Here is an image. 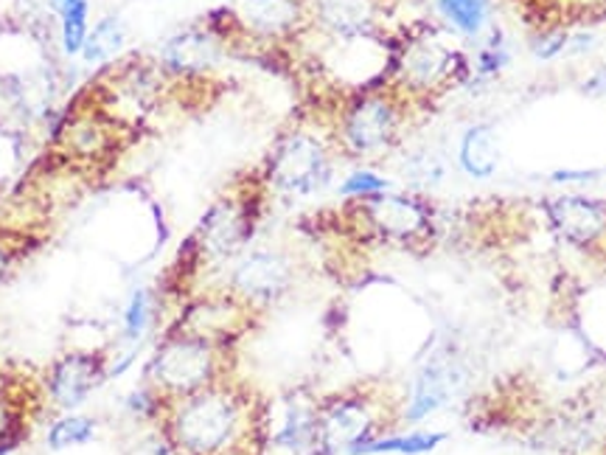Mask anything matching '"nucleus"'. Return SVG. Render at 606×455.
I'll return each instance as SVG.
<instances>
[{
    "label": "nucleus",
    "instance_id": "f257e3e1",
    "mask_svg": "<svg viewBox=\"0 0 606 455\" xmlns=\"http://www.w3.org/2000/svg\"><path fill=\"white\" fill-rule=\"evenodd\" d=\"M245 388L228 380L166 405L161 424L175 455H245L248 444L264 435Z\"/></svg>",
    "mask_w": 606,
    "mask_h": 455
},
{
    "label": "nucleus",
    "instance_id": "f03ea898",
    "mask_svg": "<svg viewBox=\"0 0 606 455\" xmlns=\"http://www.w3.org/2000/svg\"><path fill=\"white\" fill-rule=\"evenodd\" d=\"M146 376L150 385H155L169 403L183 399L225 380V346L171 332L152 355Z\"/></svg>",
    "mask_w": 606,
    "mask_h": 455
},
{
    "label": "nucleus",
    "instance_id": "7ed1b4c3",
    "mask_svg": "<svg viewBox=\"0 0 606 455\" xmlns=\"http://www.w3.org/2000/svg\"><path fill=\"white\" fill-rule=\"evenodd\" d=\"M259 208L248 197H222L197 225L191 248L197 264H228L245 253L256 234Z\"/></svg>",
    "mask_w": 606,
    "mask_h": 455
},
{
    "label": "nucleus",
    "instance_id": "20e7f679",
    "mask_svg": "<svg viewBox=\"0 0 606 455\" xmlns=\"http://www.w3.org/2000/svg\"><path fill=\"white\" fill-rule=\"evenodd\" d=\"M379 430V405L368 391L332 396L320 403L314 444L309 455H348L357 444L373 439Z\"/></svg>",
    "mask_w": 606,
    "mask_h": 455
},
{
    "label": "nucleus",
    "instance_id": "39448f33",
    "mask_svg": "<svg viewBox=\"0 0 606 455\" xmlns=\"http://www.w3.org/2000/svg\"><path fill=\"white\" fill-rule=\"evenodd\" d=\"M332 160H329L323 141L307 132H295L281 141L278 149L273 152L268 166V183L287 197H309L332 183Z\"/></svg>",
    "mask_w": 606,
    "mask_h": 455
},
{
    "label": "nucleus",
    "instance_id": "423d86ee",
    "mask_svg": "<svg viewBox=\"0 0 606 455\" xmlns=\"http://www.w3.org/2000/svg\"><path fill=\"white\" fill-rule=\"evenodd\" d=\"M295 284V267L281 251L259 248L241 253L230 267L228 292L239 298L248 310H268L273 303L284 301Z\"/></svg>",
    "mask_w": 606,
    "mask_h": 455
},
{
    "label": "nucleus",
    "instance_id": "0eeeda50",
    "mask_svg": "<svg viewBox=\"0 0 606 455\" xmlns=\"http://www.w3.org/2000/svg\"><path fill=\"white\" fill-rule=\"evenodd\" d=\"M110 380V360L102 351L73 349L59 355L46 374L48 403L62 414L82 408Z\"/></svg>",
    "mask_w": 606,
    "mask_h": 455
},
{
    "label": "nucleus",
    "instance_id": "6e6552de",
    "mask_svg": "<svg viewBox=\"0 0 606 455\" xmlns=\"http://www.w3.org/2000/svg\"><path fill=\"white\" fill-rule=\"evenodd\" d=\"M359 217L366 219L368 231L385 242L418 244L432 234L430 208L411 194L385 192L359 200Z\"/></svg>",
    "mask_w": 606,
    "mask_h": 455
},
{
    "label": "nucleus",
    "instance_id": "1a4fd4ad",
    "mask_svg": "<svg viewBox=\"0 0 606 455\" xmlns=\"http://www.w3.org/2000/svg\"><path fill=\"white\" fill-rule=\"evenodd\" d=\"M399 130V110L391 96L371 93V96H359L348 112L343 116L340 127V139L346 149L357 158L379 155L393 144Z\"/></svg>",
    "mask_w": 606,
    "mask_h": 455
},
{
    "label": "nucleus",
    "instance_id": "9d476101",
    "mask_svg": "<svg viewBox=\"0 0 606 455\" xmlns=\"http://www.w3.org/2000/svg\"><path fill=\"white\" fill-rule=\"evenodd\" d=\"M466 71L461 53L450 48L436 34H421L402 48L396 60V73L413 91H436L450 82L455 73Z\"/></svg>",
    "mask_w": 606,
    "mask_h": 455
},
{
    "label": "nucleus",
    "instance_id": "9b49d317",
    "mask_svg": "<svg viewBox=\"0 0 606 455\" xmlns=\"http://www.w3.org/2000/svg\"><path fill=\"white\" fill-rule=\"evenodd\" d=\"M250 315H253V310H248L239 298H234L225 290L191 303L171 332H183V335L202 337V340H209V344L228 346L230 340H236V337L241 335L245 321H248Z\"/></svg>",
    "mask_w": 606,
    "mask_h": 455
},
{
    "label": "nucleus",
    "instance_id": "f8f14e48",
    "mask_svg": "<svg viewBox=\"0 0 606 455\" xmlns=\"http://www.w3.org/2000/svg\"><path fill=\"white\" fill-rule=\"evenodd\" d=\"M461 385V366L450 355H436L418 369L411 385V399L404 405V419L411 424L424 422L455 396Z\"/></svg>",
    "mask_w": 606,
    "mask_h": 455
},
{
    "label": "nucleus",
    "instance_id": "ddd939ff",
    "mask_svg": "<svg viewBox=\"0 0 606 455\" xmlns=\"http://www.w3.org/2000/svg\"><path fill=\"white\" fill-rule=\"evenodd\" d=\"M548 223L565 242L575 248H593L606 237V205L598 200L579 197H556L545 205Z\"/></svg>",
    "mask_w": 606,
    "mask_h": 455
},
{
    "label": "nucleus",
    "instance_id": "4468645a",
    "mask_svg": "<svg viewBox=\"0 0 606 455\" xmlns=\"http://www.w3.org/2000/svg\"><path fill=\"white\" fill-rule=\"evenodd\" d=\"M320 403L304 394L287 396L278 408V419L264 424V442L293 455L312 453L314 428H318Z\"/></svg>",
    "mask_w": 606,
    "mask_h": 455
},
{
    "label": "nucleus",
    "instance_id": "2eb2a0df",
    "mask_svg": "<svg viewBox=\"0 0 606 455\" xmlns=\"http://www.w3.org/2000/svg\"><path fill=\"white\" fill-rule=\"evenodd\" d=\"M222 57V43L211 28H186L169 37L161 51V60L169 73L177 76H200L216 68Z\"/></svg>",
    "mask_w": 606,
    "mask_h": 455
},
{
    "label": "nucleus",
    "instance_id": "dca6fc26",
    "mask_svg": "<svg viewBox=\"0 0 606 455\" xmlns=\"http://www.w3.org/2000/svg\"><path fill=\"white\" fill-rule=\"evenodd\" d=\"M236 21L261 40L287 37L304 21V0H239Z\"/></svg>",
    "mask_w": 606,
    "mask_h": 455
},
{
    "label": "nucleus",
    "instance_id": "f3484780",
    "mask_svg": "<svg viewBox=\"0 0 606 455\" xmlns=\"http://www.w3.org/2000/svg\"><path fill=\"white\" fill-rule=\"evenodd\" d=\"M314 21L337 40L371 37L379 21V0H312Z\"/></svg>",
    "mask_w": 606,
    "mask_h": 455
},
{
    "label": "nucleus",
    "instance_id": "a211bd4d",
    "mask_svg": "<svg viewBox=\"0 0 606 455\" xmlns=\"http://www.w3.org/2000/svg\"><path fill=\"white\" fill-rule=\"evenodd\" d=\"M458 164L470 178H491L500 166V146H497L495 127L472 124L470 130L463 132L461 146H458Z\"/></svg>",
    "mask_w": 606,
    "mask_h": 455
},
{
    "label": "nucleus",
    "instance_id": "6ab92c4d",
    "mask_svg": "<svg viewBox=\"0 0 606 455\" xmlns=\"http://www.w3.org/2000/svg\"><path fill=\"white\" fill-rule=\"evenodd\" d=\"M447 442L441 430H411V433H377L357 444L348 455H430Z\"/></svg>",
    "mask_w": 606,
    "mask_h": 455
},
{
    "label": "nucleus",
    "instance_id": "aec40b11",
    "mask_svg": "<svg viewBox=\"0 0 606 455\" xmlns=\"http://www.w3.org/2000/svg\"><path fill=\"white\" fill-rule=\"evenodd\" d=\"M46 3L48 9L57 14L62 51H66L68 57L82 53V46H85L87 34H91V23H87L91 7H87V0H46Z\"/></svg>",
    "mask_w": 606,
    "mask_h": 455
},
{
    "label": "nucleus",
    "instance_id": "412c9836",
    "mask_svg": "<svg viewBox=\"0 0 606 455\" xmlns=\"http://www.w3.org/2000/svg\"><path fill=\"white\" fill-rule=\"evenodd\" d=\"M127 43V26L121 17L110 14L105 21H98L87 34L85 46H82V60L87 65H105L116 53H121Z\"/></svg>",
    "mask_w": 606,
    "mask_h": 455
},
{
    "label": "nucleus",
    "instance_id": "4be33fe9",
    "mask_svg": "<svg viewBox=\"0 0 606 455\" xmlns=\"http://www.w3.org/2000/svg\"><path fill=\"white\" fill-rule=\"evenodd\" d=\"M26 439L28 419L17 403V385H0V455H12Z\"/></svg>",
    "mask_w": 606,
    "mask_h": 455
},
{
    "label": "nucleus",
    "instance_id": "5701e85b",
    "mask_svg": "<svg viewBox=\"0 0 606 455\" xmlns=\"http://www.w3.org/2000/svg\"><path fill=\"white\" fill-rule=\"evenodd\" d=\"M96 430L98 422L93 416L71 410V414H62L59 419H54L46 433V442L54 453H62V450L82 447V444L93 442V439H96Z\"/></svg>",
    "mask_w": 606,
    "mask_h": 455
},
{
    "label": "nucleus",
    "instance_id": "b1692460",
    "mask_svg": "<svg viewBox=\"0 0 606 455\" xmlns=\"http://www.w3.org/2000/svg\"><path fill=\"white\" fill-rule=\"evenodd\" d=\"M436 9L455 32L477 37L489 23L491 0H436Z\"/></svg>",
    "mask_w": 606,
    "mask_h": 455
},
{
    "label": "nucleus",
    "instance_id": "393cba45",
    "mask_svg": "<svg viewBox=\"0 0 606 455\" xmlns=\"http://www.w3.org/2000/svg\"><path fill=\"white\" fill-rule=\"evenodd\" d=\"M152 324V292L146 287H138L130 292L124 307V315H121V330L124 337L132 346H138L144 340V335L150 332Z\"/></svg>",
    "mask_w": 606,
    "mask_h": 455
},
{
    "label": "nucleus",
    "instance_id": "a878e982",
    "mask_svg": "<svg viewBox=\"0 0 606 455\" xmlns=\"http://www.w3.org/2000/svg\"><path fill=\"white\" fill-rule=\"evenodd\" d=\"M443 175H447V164L432 149H418L404 160V178L411 180L413 185H427L430 189V185L441 183Z\"/></svg>",
    "mask_w": 606,
    "mask_h": 455
},
{
    "label": "nucleus",
    "instance_id": "bb28decb",
    "mask_svg": "<svg viewBox=\"0 0 606 455\" xmlns=\"http://www.w3.org/2000/svg\"><path fill=\"white\" fill-rule=\"evenodd\" d=\"M509 60H511V53H509V48H506V43H502V34L495 32L491 34V40L480 48V53H477L472 80H477V82L495 80V76H500L502 73V68L509 65Z\"/></svg>",
    "mask_w": 606,
    "mask_h": 455
},
{
    "label": "nucleus",
    "instance_id": "cd10ccee",
    "mask_svg": "<svg viewBox=\"0 0 606 455\" xmlns=\"http://www.w3.org/2000/svg\"><path fill=\"white\" fill-rule=\"evenodd\" d=\"M391 185H393L391 180L371 172V169H357V172H352L343 183H340V194L348 200H368V197H377V194L391 192Z\"/></svg>",
    "mask_w": 606,
    "mask_h": 455
},
{
    "label": "nucleus",
    "instance_id": "c85d7f7f",
    "mask_svg": "<svg viewBox=\"0 0 606 455\" xmlns=\"http://www.w3.org/2000/svg\"><path fill=\"white\" fill-rule=\"evenodd\" d=\"M68 139H71V144L76 146V152L82 155V158H93L96 152H102L107 146V139H105V132H102V127L93 124V121H85V119L73 127Z\"/></svg>",
    "mask_w": 606,
    "mask_h": 455
},
{
    "label": "nucleus",
    "instance_id": "c756f323",
    "mask_svg": "<svg viewBox=\"0 0 606 455\" xmlns=\"http://www.w3.org/2000/svg\"><path fill=\"white\" fill-rule=\"evenodd\" d=\"M568 40H570L568 32L542 34V37H536L534 40V57H539V60H554V57H559V53H565Z\"/></svg>",
    "mask_w": 606,
    "mask_h": 455
},
{
    "label": "nucleus",
    "instance_id": "7c9ffc66",
    "mask_svg": "<svg viewBox=\"0 0 606 455\" xmlns=\"http://www.w3.org/2000/svg\"><path fill=\"white\" fill-rule=\"evenodd\" d=\"M598 175V169H556L550 180L554 183H587V180H595Z\"/></svg>",
    "mask_w": 606,
    "mask_h": 455
},
{
    "label": "nucleus",
    "instance_id": "2f4dec72",
    "mask_svg": "<svg viewBox=\"0 0 606 455\" xmlns=\"http://www.w3.org/2000/svg\"><path fill=\"white\" fill-rule=\"evenodd\" d=\"M581 93L590 96V99H601V96H606V68H598V71L590 73L587 80L581 82Z\"/></svg>",
    "mask_w": 606,
    "mask_h": 455
},
{
    "label": "nucleus",
    "instance_id": "473e14b6",
    "mask_svg": "<svg viewBox=\"0 0 606 455\" xmlns=\"http://www.w3.org/2000/svg\"><path fill=\"white\" fill-rule=\"evenodd\" d=\"M14 256H17V251H14L12 244L3 242V239H0V284L7 282L9 273H12Z\"/></svg>",
    "mask_w": 606,
    "mask_h": 455
},
{
    "label": "nucleus",
    "instance_id": "72a5a7b5",
    "mask_svg": "<svg viewBox=\"0 0 606 455\" xmlns=\"http://www.w3.org/2000/svg\"><path fill=\"white\" fill-rule=\"evenodd\" d=\"M595 43V37L593 34H573L568 40V48H565V53H584V51H590V46Z\"/></svg>",
    "mask_w": 606,
    "mask_h": 455
},
{
    "label": "nucleus",
    "instance_id": "f704fd0d",
    "mask_svg": "<svg viewBox=\"0 0 606 455\" xmlns=\"http://www.w3.org/2000/svg\"><path fill=\"white\" fill-rule=\"evenodd\" d=\"M248 455H264V453H261V450H259V453H248Z\"/></svg>",
    "mask_w": 606,
    "mask_h": 455
}]
</instances>
